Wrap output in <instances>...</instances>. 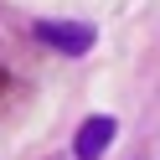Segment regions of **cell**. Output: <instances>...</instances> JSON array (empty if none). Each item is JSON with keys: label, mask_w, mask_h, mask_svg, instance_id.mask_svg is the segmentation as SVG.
Listing matches in <instances>:
<instances>
[{"label": "cell", "mask_w": 160, "mask_h": 160, "mask_svg": "<svg viewBox=\"0 0 160 160\" xmlns=\"http://www.w3.org/2000/svg\"><path fill=\"white\" fill-rule=\"evenodd\" d=\"M31 36H36L42 47H52V52H62V57L93 52V26H78V21H36Z\"/></svg>", "instance_id": "6da1fadb"}, {"label": "cell", "mask_w": 160, "mask_h": 160, "mask_svg": "<svg viewBox=\"0 0 160 160\" xmlns=\"http://www.w3.org/2000/svg\"><path fill=\"white\" fill-rule=\"evenodd\" d=\"M114 134H119V124H114L108 114L83 119V129H78V139H72V160H98L108 145H114Z\"/></svg>", "instance_id": "7a4b0ae2"}]
</instances>
